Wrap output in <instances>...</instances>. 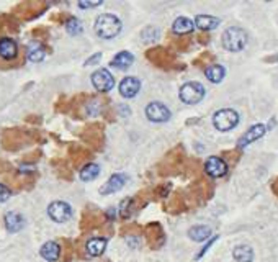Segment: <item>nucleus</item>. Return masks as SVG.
Segmentation results:
<instances>
[{
    "label": "nucleus",
    "mask_w": 278,
    "mask_h": 262,
    "mask_svg": "<svg viewBox=\"0 0 278 262\" xmlns=\"http://www.w3.org/2000/svg\"><path fill=\"white\" fill-rule=\"evenodd\" d=\"M10 195H12V192H10V188L0 184V203L7 202V200L10 198Z\"/></svg>",
    "instance_id": "nucleus-26"
},
{
    "label": "nucleus",
    "mask_w": 278,
    "mask_h": 262,
    "mask_svg": "<svg viewBox=\"0 0 278 262\" xmlns=\"http://www.w3.org/2000/svg\"><path fill=\"white\" fill-rule=\"evenodd\" d=\"M205 75H207V79L209 82H213V84H219V82L224 79L226 71H224L223 66L211 64V66H208L207 69H205Z\"/></svg>",
    "instance_id": "nucleus-18"
},
{
    "label": "nucleus",
    "mask_w": 278,
    "mask_h": 262,
    "mask_svg": "<svg viewBox=\"0 0 278 262\" xmlns=\"http://www.w3.org/2000/svg\"><path fill=\"white\" fill-rule=\"evenodd\" d=\"M233 256H234L236 262H252L254 261V251H252L250 246H247V244L236 246L233 251Z\"/></svg>",
    "instance_id": "nucleus-17"
},
{
    "label": "nucleus",
    "mask_w": 278,
    "mask_h": 262,
    "mask_svg": "<svg viewBox=\"0 0 278 262\" xmlns=\"http://www.w3.org/2000/svg\"><path fill=\"white\" fill-rule=\"evenodd\" d=\"M141 90V82L136 77H125L120 84V94L125 99H133L138 95V92Z\"/></svg>",
    "instance_id": "nucleus-10"
},
{
    "label": "nucleus",
    "mask_w": 278,
    "mask_h": 262,
    "mask_svg": "<svg viewBox=\"0 0 278 262\" xmlns=\"http://www.w3.org/2000/svg\"><path fill=\"white\" fill-rule=\"evenodd\" d=\"M126 186V176L125 174H113V176L108 179V182H105V186L100 188L102 195H108V193H115L118 190H121Z\"/></svg>",
    "instance_id": "nucleus-11"
},
{
    "label": "nucleus",
    "mask_w": 278,
    "mask_h": 262,
    "mask_svg": "<svg viewBox=\"0 0 278 262\" xmlns=\"http://www.w3.org/2000/svg\"><path fill=\"white\" fill-rule=\"evenodd\" d=\"M59 254H61V248L58 243H54V241H48V243H44L43 248H41V258L49 261V262L58 261Z\"/></svg>",
    "instance_id": "nucleus-14"
},
{
    "label": "nucleus",
    "mask_w": 278,
    "mask_h": 262,
    "mask_svg": "<svg viewBox=\"0 0 278 262\" xmlns=\"http://www.w3.org/2000/svg\"><path fill=\"white\" fill-rule=\"evenodd\" d=\"M141 38H142L144 43H152V41H156L159 38V30L154 28V27L144 28L142 33H141Z\"/></svg>",
    "instance_id": "nucleus-24"
},
{
    "label": "nucleus",
    "mask_w": 278,
    "mask_h": 262,
    "mask_svg": "<svg viewBox=\"0 0 278 262\" xmlns=\"http://www.w3.org/2000/svg\"><path fill=\"white\" fill-rule=\"evenodd\" d=\"M239 123V113L233 109H223L218 110L213 116V125L218 131H231L238 126Z\"/></svg>",
    "instance_id": "nucleus-3"
},
{
    "label": "nucleus",
    "mask_w": 278,
    "mask_h": 262,
    "mask_svg": "<svg viewBox=\"0 0 278 262\" xmlns=\"http://www.w3.org/2000/svg\"><path fill=\"white\" fill-rule=\"evenodd\" d=\"M99 174H100V167L97 166V164H87V166L80 171V179L84 182H90L99 177Z\"/></svg>",
    "instance_id": "nucleus-23"
},
{
    "label": "nucleus",
    "mask_w": 278,
    "mask_h": 262,
    "mask_svg": "<svg viewBox=\"0 0 278 262\" xmlns=\"http://www.w3.org/2000/svg\"><path fill=\"white\" fill-rule=\"evenodd\" d=\"M247 44V33L239 27H231L223 33V46L226 51L239 53Z\"/></svg>",
    "instance_id": "nucleus-2"
},
{
    "label": "nucleus",
    "mask_w": 278,
    "mask_h": 262,
    "mask_svg": "<svg viewBox=\"0 0 278 262\" xmlns=\"http://www.w3.org/2000/svg\"><path fill=\"white\" fill-rule=\"evenodd\" d=\"M105 248H106V239L105 238H92L85 246L87 253H89L90 256H94V258L104 254Z\"/></svg>",
    "instance_id": "nucleus-19"
},
{
    "label": "nucleus",
    "mask_w": 278,
    "mask_h": 262,
    "mask_svg": "<svg viewBox=\"0 0 278 262\" xmlns=\"http://www.w3.org/2000/svg\"><path fill=\"white\" fill-rule=\"evenodd\" d=\"M146 116L147 120H151L154 123H164L171 118V110L162 102H151L146 107Z\"/></svg>",
    "instance_id": "nucleus-6"
},
{
    "label": "nucleus",
    "mask_w": 278,
    "mask_h": 262,
    "mask_svg": "<svg viewBox=\"0 0 278 262\" xmlns=\"http://www.w3.org/2000/svg\"><path fill=\"white\" fill-rule=\"evenodd\" d=\"M195 25H197L200 30H214V28H218L219 18L211 17V15H197V17H195Z\"/></svg>",
    "instance_id": "nucleus-20"
},
{
    "label": "nucleus",
    "mask_w": 278,
    "mask_h": 262,
    "mask_svg": "<svg viewBox=\"0 0 278 262\" xmlns=\"http://www.w3.org/2000/svg\"><path fill=\"white\" fill-rule=\"evenodd\" d=\"M265 131H267V128L265 125H262V123H257V125L254 126H250L249 130H247L243 136H241V140L238 143V146L239 148H245V146H249L250 143H254L257 140H260L262 136L265 135Z\"/></svg>",
    "instance_id": "nucleus-9"
},
{
    "label": "nucleus",
    "mask_w": 278,
    "mask_h": 262,
    "mask_svg": "<svg viewBox=\"0 0 278 262\" xmlns=\"http://www.w3.org/2000/svg\"><path fill=\"white\" fill-rule=\"evenodd\" d=\"M121 32L120 18L111 13H104L95 20V33L104 39H111Z\"/></svg>",
    "instance_id": "nucleus-1"
},
{
    "label": "nucleus",
    "mask_w": 278,
    "mask_h": 262,
    "mask_svg": "<svg viewBox=\"0 0 278 262\" xmlns=\"http://www.w3.org/2000/svg\"><path fill=\"white\" fill-rule=\"evenodd\" d=\"M180 100L187 105H195L205 99V87L200 82H187L180 89Z\"/></svg>",
    "instance_id": "nucleus-4"
},
{
    "label": "nucleus",
    "mask_w": 278,
    "mask_h": 262,
    "mask_svg": "<svg viewBox=\"0 0 278 262\" xmlns=\"http://www.w3.org/2000/svg\"><path fill=\"white\" fill-rule=\"evenodd\" d=\"M100 59H102V54H100V53H97V54L92 56V58H89V59L85 61V66H92V64H95L97 61H100Z\"/></svg>",
    "instance_id": "nucleus-28"
},
{
    "label": "nucleus",
    "mask_w": 278,
    "mask_h": 262,
    "mask_svg": "<svg viewBox=\"0 0 278 262\" xmlns=\"http://www.w3.org/2000/svg\"><path fill=\"white\" fill-rule=\"evenodd\" d=\"M205 172H207L209 177L219 179L226 176V172H228V164L218 156H211L207 159V162H205Z\"/></svg>",
    "instance_id": "nucleus-8"
},
{
    "label": "nucleus",
    "mask_w": 278,
    "mask_h": 262,
    "mask_svg": "<svg viewBox=\"0 0 278 262\" xmlns=\"http://www.w3.org/2000/svg\"><path fill=\"white\" fill-rule=\"evenodd\" d=\"M66 30H68L69 35H79L82 32V25L77 18H70L68 23H66Z\"/></svg>",
    "instance_id": "nucleus-25"
},
{
    "label": "nucleus",
    "mask_w": 278,
    "mask_h": 262,
    "mask_svg": "<svg viewBox=\"0 0 278 262\" xmlns=\"http://www.w3.org/2000/svg\"><path fill=\"white\" fill-rule=\"evenodd\" d=\"M188 236L193 241H198V243H202V241L208 239L209 236H211V228H209V226H205V225L193 226V228H190Z\"/></svg>",
    "instance_id": "nucleus-21"
},
{
    "label": "nucleus",
    "mask_w": 278,
    "mask_h": 262,
    "mask_svg": "<svg viewBox=\"0 0 278 262\" xmlns=\"http://www.w3.org/2000/svg\"><path fill=\"white\" fill-rule=\"evenodd\" d=\"M18 53L17 43L12 38H2L0 39V58L5 61H12Z\"/></svg>",
    "instance_id": "nucleus-12"
},
{
    "label": "nucleus",
    "mask_w": 278,
    "mask_h": 262,
    "mask_svg": "<svg viewBox=\"0 0 278 262\" xmlns=\"http://www.w3.org/2000/svg\"><path fill=\"white\" fill-rule=\"evenodd\" d=\"M46 56L44 46H41L39 43H32L28 46V59L32 63H41Z\"/></svg>",
    "instance_id": "nucleus-22"
},
{
    "label": "nucleus",
    "mask_w": 278,
    "mask_h": 262,
    "mask_svg": "<svg viewBox=\"0 0 278 262\" xmlns=\"http://www.w3.org/2000/svg\"><path fill=\"white\" fill-rule=\"evenodd\" d=\"M5 226H7L10 233H17V231H20L25 226V220L20 213L10 212L5 215Z\"/></svg>",
    "instance_id": "nucleus-13"
},
{
    "label": "nucleus",
    "mask_w": 278,
    "mask_h": 262,
    "mask_svg": "<svg viewBox=\"0 0 278 262\" xmlns=\"http://www.w3.org/2000/svg\"><path fill=\"white\" fill-rule=\"evenodd\" d=\"M102 2H79L80 8H92V7H100Z\"/></svg>",
    "instance_id": "nucleus-27"
},
{
    "label": "nucleus",
    "mask_w": 278,
    "mask_h": 262,
    "mask_svg": "<svg viewBox=\"0 0 278 262\" xmlns=\"http://www.w3.org/2000/svg\"><path fill=\"white\" fill-rule=\"evenodd\" d=\"M48 215L56 223H66L72 218V208L66 202H53L48 207Z\"/></svg>",
    "instance_id": "nucleus-5"
},
{
    "label": "nucleus",
    "mask_w": 278,
    "mask_h": 262,
    "mask_svg": "<svg viewBox=\"0 0 278 262\" xmlns=\"http://www.w3.org/2000/svg\"><path fill=\"white\" fill-rule=\"evenodd\" d=\"M92 84H94L97 90L108 92L113 89V85H115V79H113V75L110 74V71L99 69L92 74Z\"/></svg>",
    "instance_id": "nucleus-7"
},
{
    "label": "nucleus",
    "mask_w": 278,
    "mask_h": 262,
    "mask_svg": "<svg viewBox=\"0 0 278 262\" xmlns=\"http://www.w3.org/2000/svg\"><path fill=\"white\" fill-rule=\"evenodd\" d=\"M133 61H135V56L131 53H128V51H121V53H118L115 58H113L111 66L120 71H125L133 64Z\"/></svg>",
    "instance_id": "nucleus-16"
},
{
    "label": "nucleus",
    "mask_w": 278,
    "mask_h": 262,
    "mask_svg": "<svg viewBox=\"0 0 278 262\" xmlns=\"http://www.w3.org/2000/svg\"><path fill=\"white\" fill-rule=\"evenodd\" d=\"M193 28H195V23L187 17L175 18V22L172 25L174 33H177V35H188V33L193 32Z\"/></svg>",
    "instance_id": "nucleus-15"
}]
</instances>
